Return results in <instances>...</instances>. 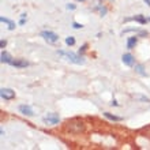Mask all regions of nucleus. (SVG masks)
Returning a JSON list of instances; mask_svg holds the SVG:
<instances>
[{"instance_id": "1", "label": "nucleus", "mask_w": 150, "mask_h": 150, "mask_svg": "<svg viewBox=\"0 0 150 150\" xmlns=\"http://www.w3.org/2000/svg\"><path fill=\"white\" fill-rule=\"evenodd\" d=\"M67 130L72 134H81L85 131V123L82 120H78V119H74L71 122L67 123Z\"/></svg>"}, {"instance_id": "2", "label": "nucleus", "mask_w": 150, "mask_h": 150, "mask_svg": "<svg viewBox=\"0 0 150 150\" xmlns=\"http://www.w3.org/2000/svg\"><path fill=\"white\" fill-rule=\"evenodd\" d=\"M57 55H60L62 57H64L66 60L71 62V63H75V64H83V63H85V59L81 56V53H79V55H75V53H72V52L59 51V52H57Z\"/></svg>"}, {"instance_id": "3", "label": "nucleus", "mask_w": 150, "mask_h": 150, "mask_svg": "<svg viewBox=\"0 0 150 150\" xmlns=\"http://www.w3.org/2000/svg\"><path fill=\"white\" fill-rule=\"evenodd\" d=\"M42 120L47 124H57L60 122V117H59V115L55 113V112H49V113H47L44 116Z\"/></svg>"}, {"instance_id": "4", "label": "nucleus", "mask_w": 150, "mask_h": 150, "mask_svg": "<svg viewBox=\"0 0 150 150\" xmlns=\"http://www.w3.org/2000/svg\"><path fill=\"white\" fill-rule=\"evenodd\" d=\"M41 37H42L45 41H48L49 44H55L57 40H59V36L56 34V33H53V32H41Z\"/></svg>"}, {"instance_id": "5", "label": "nucleus", "mask_w": 150, "mask_h": 150, "mask_svg": "<svg viewBox=\"0 0 150 150\" xmlns=\"http://www.w3.org/2000/svg\"><path fill=\"white\" fill-rule=\"evenodd\" d=\"M0 96H1V98L3 100H14L15 98V91L12 90V89H8V87H3L1 90H0Z\"/></svg>"}, {"instance_id": "6", "label": "nucleus", "mask_w": 150, "mask_h": 150, "mask_svg": "<svg viewBox=\"0 0 150 150\" xmlns=\"http://www.w3.org/2000/svg\"><path fill=\"white\" fill-rule=\"evenodd\" d=\"M122 62L126 64V66H130V67L135 64V59L131 53H124V55L122 56Z\"/></svg>"}, {"instance_id": "7", "label": "nucleus", "mask_w": 150, "mask_h": 150, "mask_svg": "<svg viewBox=\"0 0 150 150\" xmlns=\"http://www.w3.org/2000/svg\"><path fill=\"white\" fill-rule=\"evenodd\" d=\"M19 112L22 115H25V116H29V117H32V116H34V112H33V109L29 105H19Z\"/></svg>"}, {"instance_id": "8", "label": "nucleus", "mask_w": 150, "mask_h": 150, "mask_svg": "<svg viewBox=\"0 0 150 150\" xmlns=\"http://www.w3.org/2000/svg\"><path fill=\"white\" fill-rule=\"evenodd\" d=\"M11 66H14V67H16V68H25L29 66V63L23 59H15V60H12Z\"/></svg>"}, {"instance_id": "9", "label": "nucleus", "mask_w": 150, "mask_h": 150, "mask_svg": "<svg viewBox=\"0 0 150 150\" xmlns=\"http://www.w3.org/2000/svg\"><path fill=\"white\" fill-rule=\"evenodd\" d=\"M128 21H135V22H139L141 25H146V22H147V19L145 18L143 15H135V16H132V18H127L126 19V22H128Z\"/></svg>"}, {"instance_id": "10", "label": "nucleus", "mask_w": 150, "mask_h": 150, "mask_svg": "<svg viewBox=\"0 0 150 150\" xmlns=\"http://www.w3.org/2000/svg\"><path fill=\"white\" fill-rule=\"evenodd\" d=\"M0 59H1V63H7V64H11L12 63V57L10 56V53H7L6 51L1 52V55H0Z\"/></svg>"}, {"instance_id": "11", "label": "nucleus", "mask_w": 150, "mask_h": 150, "mask_svg": "<svg viewBox=\"0 0 150 150\" xmlns=\"http://www.w3.org/2000/svg\"><path fill=\"white\" fill-rule=\"evenodd\" d=\"M0 22H1V23H6V25H7V28L10 29V30H14V28H15V23H14L12 21L7 19V18H4V16H1V18H0Z\"/></svg>"}, {"instance_id": "12", "label": "nucleus", "mask_w": 150, "mask_h": 150, "mask_svg": "<svg viewBox=\"0 0 150 150\" xmlns=\"http://www.w3.org/2000/svg\"><path fill=\"white\" fill-rule=\"evenodd\" d=\"M137 42H138L137 37H130V38L127 40V48H128V49H134Z\"/></svg>"}, {"instance_id": "13", "label": "nucleus", "mask_w": 150, "mask_h": 150, "mask_svg": "<svg viewBox=\"0 0 150 150\" xmlns=\"http://www.w3.org/2000/svg\"><path fill=\"white\" fill-rule=\"evenodd\" d=\"M135 72L139 75H142V76H146V71H145V68H143L142 64H135Z\"/></svg>"}, {"instance_id": "14", "label": "nucleus", "mask_w": 150, "mask_h": 150, "mask_svg": "<svg viewBox=\"0 0 150 150\" xmlns=\"http://www.w3.org/2000/svg\"><path fill=\"white\" fill-rule=\"evenodd\" d=\"M104 116L107 119H109V120H112V122H122L123 119L122 117H119V116H115V115H111L109 112H105L104 113Z\"/></svg>"}, {"instance_id": "15", "label": "nucleus", "mask_w": 150, "mask_h": 150, "mask_svg": "<svg viewBox=\"0 0 150 150\" xmlns=\"http://www.w3.org/2000/svg\"><path fill=\"white\" fill-rule=\"evenodd\" d=\"M94 10H96V11H98V12H100V15H101V16H104L105 14H107V11H108L107 7H104L103 4H98V6H97V7H96Z\"/></svg>"}, {"instance_id": "16", "label": "nucleus", "mask_w": 150, "mask_h": 150, "mask_svg": "<svg viewBox=\"0 0 150 150\" xmlns=\"http://www.w3.org/2000/svg\"><path fill=\"white\" fill-rule=\"evenodd\" d=\"M66 44L70 45V47H72V45L75 44V38L74 37H67V38H66Z\"/></svg>"}, {"instance_id": "17", "label": "nucleus", "mask_w": 150, "mask_h": 150, "mask_svg": "<svg viewBox=\"0 0 150 150\" xmlns=\"http://www.w3.org/2000/svg\"><path fill=\"white\" fill-rule=\"evenodd\" d=\"M72 28H74V29H82V28H83V25L78 23V22H74V23H72Z\"/></svg>"}, {"instance_id": "18", "label": "nucleus", "mask_w": 150, "mask_h": 150, "mask_svg": "<svg viewBox=\"0 0 150 150\" xmlns=\"http://www.w3.org/2000/svg\"><path fill=\"white\" fill-rule=\"evenodd\" d=\"M6 45H7V41H6V40H1V41H0V48H1V49H4V48H6Z\"/></svg>"}, {"instance_id": "19", "label": "nucleus", "mask_w": 150, "mask_h": 150, "mask_svg": "<svg viewBox=\"0 0 150 150\" xmlns=\"http://www.w3.org/2000/svg\"><path fill=\"white\" fill-rule=\"evenodd\" d=\"M86 48H87V44H83L82 47H81V49H79V53H83V52L86 51Z\"/></svg>"}, {"instance_id": "20", "label": "nucleus", "mask_w": 150, "mask_h": 150, "mask_svg": "<svg viewBox=\"0 0 150 150\" xmlns=\"http://www.w3.org/2000/svg\"><path fill=\"white\" fill-rule=\"evenodd\" d=\"M67 8L68 10H75V6L74 4H67Z\"/></svg>"}, {"instance_id": "21", "label": "nucleus", "mask_w": 150, "mask_h": 150, "mask_svg": "<svg viewBox=\"0 0 150 150\" xmlns=\"http://www.w3.org/2000/svg\"><path fill=\"white\" fill-rule=\"evenodd\" d=\"M112 105H115V107H119V104L116 100H112Z\"/></svg>"}, {"instance_id": "22", "label": "nucleus", "mask_w": 150, "mask_h": 150, "mask_svg": "<svg viewBox=\"0 0 150 150\" xmlns=\"http://www.w3.org/2000/svg\"><path fill=\"white\" fill-rule=\"evenodd\" d=\"M79 1H85V0H79Z\"/></svg>"}, {"instance_id": "23", "label": "nucleus", "mask_w": 150, "mask_h": 150, "mask_svg": "<svg viewBox=\"0 0 150 150\" xmlns=\"http://www.w3.org/2000/svg\"><path fill=\"white\" fill-rule=\"evenodd\" d=\"M149 21H150V19H149Z\"/></svg>"}]
</instances>
